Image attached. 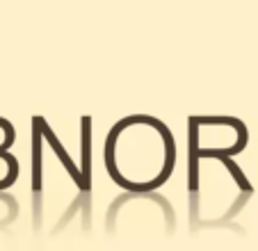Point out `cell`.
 Instances as JSON below:
<instances>
[{"instance_id": "obj_1", "label": "cell", "mask_w": 258, "mask_h": 251, "mask_svg": "<svg viewBox=\"0 0 258 251\" xmlns=\"http://www.w3.org/2000/svg\"><path fill=\"white\" fill-rule=\"evenodd\" d=\"M34 121L39 123L41 133H44V140H48V144L53 146L55 155H57V158H59V162L64 164V169H67L69 174L73 176V180H76V185H78L80 190H87V187H85V180H83V171H80L78 167H76V162H73V160H71V155L67 153V149H64V146H62V142L57 140V135H55V133H53V128H50V126L46 123V119H44V116H34Z\"/></svg>"}, {"instance_id": "obj_2", "label": "cell", "mask_w": 258, "mask_h": 251, "mask_svg": "<svg viewBox=\"0 0 258 251\" xmlns=\"http://www.w3.org/2000/svg\"><path fill=\"white\" fill-rule=\"evenodd\" d=\"M41 142H44V133H41L39 123L32 119V190H41Z\"/></svg>"}, {"instance_id": "obj_3", "label": "cell", "mask_w": 258, "mask_h": 251, "mask_svg": "<svg viewBox=\"0 0 258 251\" xmlns=\"http://www.w3.org/2000/svg\"><path fill=\"white\" fill-rule=\"evenodd\" d=\"M92 119L83 116V180L85 187L89 190V180H92Z\"/></svg>"}, {"instance_id": "obj_4", "label": "cell", "mask_w": 258, "mask_h": 251, "mask_svg": "<svg viewBox=\"0 0 258 251\" xmlns=\"http://www.w3.org/2000/svg\"><path fill=\"white\" fill-rule=\"evenodd\" d=\"M219 162H224L226 164V169L231 171V176L235 178V183L240 185V190H244V192H251V183L247 180V176H244V171L240 169L238 164H235V160L233 158H222Z\"/></svg>"}]
</instances>
